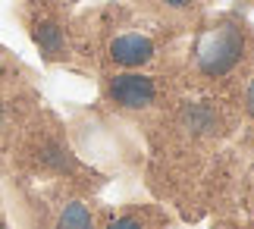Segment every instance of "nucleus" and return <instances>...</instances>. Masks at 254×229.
Returning a JSON list of instances; mask_svg holds the SVG:
<instances>
[{"label":"nucleus","instance_id":"4","mask_svg":"<svg viewBox=\"0 0 254 229\" xmlns=\"http://www.w3.org/2000/svg\"><path fill=\"white\" fill-rule=\"evenodd\" d=\"M179 119H182V129H189L194 135H210L220 129V113L207 104H185Z\"/></svg>","mask_w":254,"mask_h":229},{"label":"nucleus","instance_id":"6","mask_svg":"<svg viewBox=\"0 0 254 229\" xmlns=\"http://www.w3.org/2000/svg\"><path fill=\"white\" fill-rule=\"evenodd\" d=\"M38 44H41L51 57H54V54H60V51H63V32H60L57 25L44 22L41 28H38Z\"/></svg>","mask_w":254,"mask_h":229},{"label":"nucleus","instance_id":"7","mask_svg":"<svg viewBox=\"0 0 254 229\" xmlns=\"http://www.w3.org/2000/svg\"><path fill=\"white\" fill-rule=\"evenodd\" d=\"M107 229H154L148 214H138V211H129V214H120L113 217L110 223H107Z\"/></svg>","mask_w":254,"mask_h":229},{"label":"nucleus","instance_id":"2","mask_svg":"<svg viewBox=\"0 0 254 229\" xmlns=\"http://www.w3.org/2000/svg\"><path fill=\"white\" fill-rule=\"evenodd\" d=\"M107 97H110V104L123 107V110H144L157 97V85H154L151 76L129 69V73H120L107 82Z\"/></svg>","mask_w":254,"mask_h":229},{"label":"nucleus","instance_id":"8","mask_svg":"<svg viewBox=\"0 0 254 229\" xmlns=\"http://www.w3.org/2000/svg\"><path fill=\"white\" fill-rule=\"evenodd\" d=\"M245 110H248V116L254 119V76H251V82L245 85Z\"/></svg>","mask_w":254,"mask_h":229},{"label":"nucleus","instance_id":"3","mask_svg":"<svg viewBox=\"0 0 254 229\" xmlns=\"http://www.w3.org/2000/svg\"><path fill=\"white\" fill-rule=\"evenodd\" d=\"M110 60L123 69H138L154 60V41L148 35H120L110 41Z\"/></svg>","mask_w":254,"mask_h":229},{"label":"nucleus","instance_id":"9","mask_svg":"<svg viewBox=\"0 0 254 229\" xmlns=\"http://www.w3.org/2000/svg\"><path fill=\"white\" fill-rule=\"evenodd\" d=\"M163 3L173 6V9H189V6L194 3V0H163Z\"/></svg>","mask_w":254,"mask_h":229},{"label":"nucleus","instance_id":"10","mask_svg":"<svg viewBox=\"0 0 254 229\" xmlns=\"http://www.w3.org/2000/svg\"><path fill=\"white\" fill-rule=\"evenodd\" d=\"M0 229H6V226H3V223H0Z\"/></svg>","mask_w":254,"mask_h":229},{"label":"nucleus","instance_id":"1","mask_svg":"<svg viewBox=\"0 0 254 229\" xmlns=\"http://www.w3.org/2000/svg\"><path fill=\"white\" fill-rule=\"evenodd\" d=\"M242 54H245V32H242V25L232 22V19H223V22L210 25L198 38L194 66L207 78H223L239 66Z\"/></svg>","mask_w":254,"mask_h":229},{"label":"nucleus","instance_id":"5","mask_svg":"<svg viewBox=\"0 0 254 229\" xmlns=\"http://www.w3.org/2000/svg\"><path fill=\"white\" fill-rule=\"evenodd\" d=\"M57 229H94V214L82 201H69L57 217Z\"/></svg>","mask_w":254,"mask_h":229}]
</instances>
